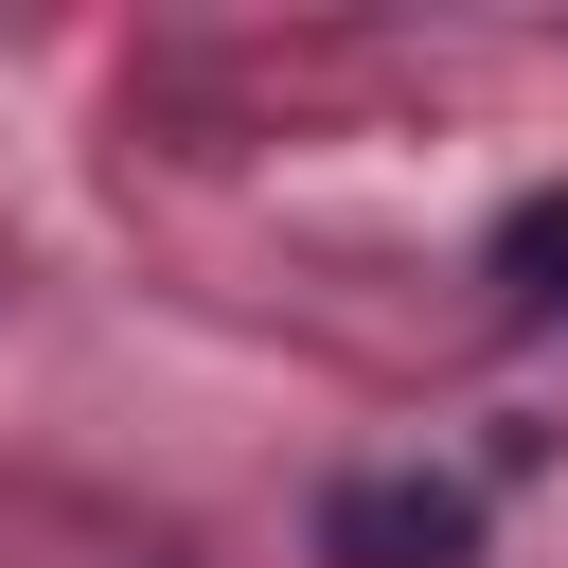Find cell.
Instances as JSON below:
<instances>
[{"mask_svg":"<svg viewBox=\"0 0 568 568\" xmlns=\"http://www.w3.org/2000/svg\"><path fill=\"white\" fill-rule=\"evenodd\" d=\"M337 568H462L479 550V497L462 479H337Z\"/></svg>","mask_w":568,"mask_h":568,"instance_id":"cell-1","label":"cell"},{"mask_svg":"<svg viewBox=\"0 0 568 568\" xmlns=\"http://www.w3.org/2000/svg\"><path fill=\"white\" fill-rule=\"evenodd\" d=\"M515 266H568V195H550V213H515Z\"/></svg>","mask_w":568,"mask_h":568,"instance_id":"cell-2","label":"cell"}]
</instances>
